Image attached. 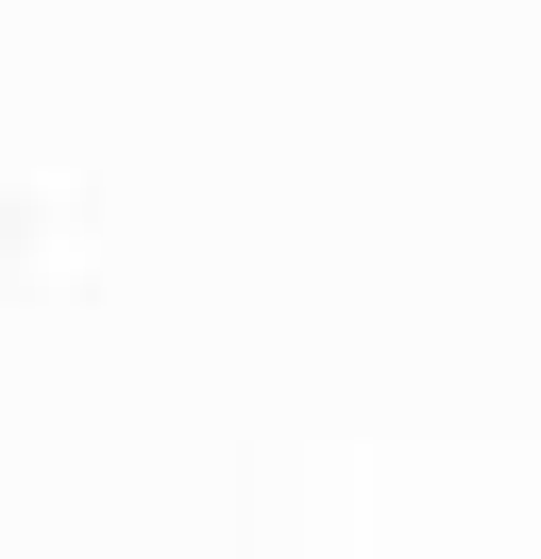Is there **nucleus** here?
<instances>
[]
</instances>
